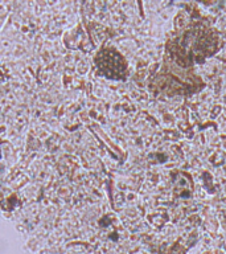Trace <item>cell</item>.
I'll return each instance as SVG.
<instances>
[{
  "label": "cell",
  "instance_id": "cell-1",
  "mask_svg": "<svg viewBox=\"0 0 226 254\" xmlns=\"http://www.w3.org/2000/svg\"><path fill=\"white\" fill-rule=\"evenodd\" d=\"M97 66L103 75L109 77H119L124 73L126 65L123 59L115 51H102L97 57Z\"/></svg>",
  "mask_w": 226,
  "mask_h": 254
}]
</instances>
